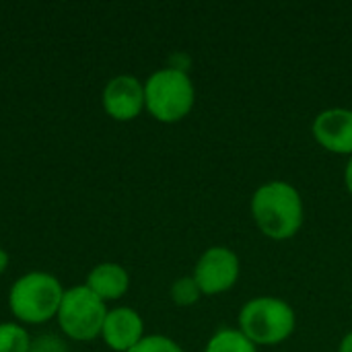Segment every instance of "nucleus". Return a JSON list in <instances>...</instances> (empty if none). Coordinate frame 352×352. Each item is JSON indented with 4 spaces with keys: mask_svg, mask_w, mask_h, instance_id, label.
<instances>
[{
    "mask_svg": "<svg viewBox=\"0 0 352 352\" xmlns=\"http://www.w3.org/2000/svg\"><path fill=\"white\" fill-rule=\"evenodd\" d=\"M250 208L256 227L274 241L295 237L305 221V206L299 190L283 179L260 186L252 196Z\"/></svg>",
    "mask_w": 352,
    "mask_h": 352,
    "instance_id": "f257e3e1",
    "label": "nucleus"
},
{
    "mask_svg": "<svg viewBox=\"0 0 352 352\" xmlns=\"http://www.w3.org/2000/svg\"><path fill=\"white\" fill-rule=\"evenodd\" d=\"M196 103V89L186 70L161 68L144 82V109L163 124H175L190 116Z\"/></svg>",
    "mask_w": 352,
    "mask_h": 352,
    "instance_id": "f03ea898",
    "label": "nucleus"
},
{
    "mask_svg": "<svg viewBox=\"0 0 352 352\" xmlns=\"http://www.w3.org/2000/svg\"><path fill=\"white\" fill-rule=\"evenodd\" d=\"M295 309L278 297H254L239 311V332L256 346H276L293 336Z\"/></svg>",
    "mask_w": 352,
    "mask_h": 352,
    "instance_id": "7ed1b4c3",
    "label": "nucleus"
},
{
    "mask_svg": "<svg viewBox=\"0 0 352 352\" xmlns=\"http://www.w3.org/2000/svg\"><path fill=\"white\" fill-rule=\"evenodd\" d=\"M64 289L54 274L27 272L8 293V307L12 316L23 324H45L58 316Z\"/></svg>",
    "mask_w": 352,
    "mask_h": 352,
    "instance_id": "20e7f679",
    "label": "nucleus"
},
{
    "mask_svg": "<svg viewBox=\"0 0 352 352\" xmlns=\"http://www.w3.org/2000/svg\"><path fill=\"white\" fill-rule=\"evenodd\" d=\"M107 311V305L82 285L64 291L56 320L60 324V330L68 338L89 342L101 336Z\"/></svg>",
    "mask_w": 352,
    "mask_h": 352,
    "instance_id": "39448f33",
    "label": "nucleus"
},
{
    "mask_svg": "<svg viewBox=\"0 0 352 352\" xmlns=\"http://www.w3.org/2000/svg\"><path fill=\"white\" fill-rule=\"evenodd\" d=\"M241 274L239 256L225 245L208 248L194 266V280L198 283L202 295L214 297L231 291Z\"/></svg>",
    "mask_w": 352,
    "mask_h": 352,
    "instance_id": "423d86ee",
    "label": "nucleus"
},
{
    "mask_svg": "<svg viewBox=\"0 0 352 352\" xmlns=\"http://www.w3.org/2000/svg\"><path fill=\"white\" fill-rule=\"evenodd\" d=\"M101 103L111 120H136L144 109V82H140L132 74L113 76L103 89Z\"/></svg>",
    "mask_w": 352,
    "mask_h": 352,
    "instance_id": "0eeeda50",
    "label": "nucleus"
},
{
    "mask_svg": "<svg viewBox=\"0 0 352 352\" xmlns=\"http://www.w3.org/2000/svg\"><path fill=\"white\" fill-rule=\"evenodd\" d=\"M311 134L328 153L352 157V109L330 107L320 111L311 124Z\"/></svg>",
    "mask_w": 352,
    "mask_h": 352,
    "instance_id": "6e6552de",
    "label": "nucleus"
},
{
    "mask_svg": "<svg viewBox=\"0 0 352 352\" xmlns=\"http://www.w3.org/2000/svg\"><path fill=\"white\" fill-rule=\"evenodd\" d=\"M101 338L111 351H132L144 338V322L132 307H113L105 316Z\"/></svg>",
    "mask_w": 352,
    "mask_h": 352,
    "instance_id": "1a4fd4ad",
    "label": "nucleus"
},
{
    "mask_svg": "<svg viewBox=\"0 0 352 352\" xmlns=\"http://www.w3.org/2000/svg\"><path fill=\"white\" fill-rule=\"evenodd\" d=\"M85 287L89 291H93L103 303L107 301H118L122 299L128 289H130V274L124 266L120 264H113V262H103V264H97L89 276H87V283Z\"/></svg>",
    "mask_w": 352,
    "mask_h": 352,
    "instance_id": "9d476101",
    "label": "nucleus"
},
{
    "mask_svg": "<svg viewBox=\"0 0 352 352\" xmlns=\"http://www.w3.org/2000/svg\"><path fill=\"white\" fill-rule=\"evenodd\" d=\"M204 352H258V346L248 340L239 328H221L210 336Z\"/></svg>",
    "mask_w": 352,
    "mask_h": 352,
    "instance_id": "9b49d317",
    "label": "nucleus"
},
{
    "mask_svg": "<svg viewBox=\"0 0 352 352\" xmlns=\"http://www.w3.org/2000/svg\"><path fill=\"white\" fill-rule=\"evenodd\" d=\"M31 336L29 332L12 322L0 324V352H29Z\"/></svg>",
    "mask_w": 352,
    "mask_h": 352,
    "instance_id": "f8f14e48",
    "label": "nucleus"
},
{
    "mask_svg": "<svg viewBox=\"0 0 352 352\" xmlns=\"http://www.w3.org/2000/svg\"><path fill=\"white\" fill-rule=\"evenodd\" d=\"M171 301L177 305V307H192L200 301L202 291L198 287V283L194 280V276H179L173 285H171Z\"/></svg>",
    "mask_w": 352,
    "mask_h": 352,
    "instance_id": "ddd939ff",
    "label": "nucleus"
},
{
    "mask_svg": "<svg viewBox=\"0 0 352 352\" xmlns=\"http://www.w3.org/2000/svg\"><path fill=\"white\" fill-rule=\"evenodd\" d=\"M128 352H184V349L167 336L151 334V336H144L132 351Z\"/></svg>",
    "mask_w": 352,
    "mask_h": 352,
    "instance_id": "4468645a",
    "label": "nucleus"
},
{
    "mask_svg": "<svg viewBox=\"0 0 352 352\" xmlns=\"http://www.w3.org/2000/svg\"><path fill=\"white\" fill-rule=\"evenodd\" d=\"M29 352H68L66 342L54 334H43L31 340V349Z\"/></svg>",
    "mask_w": 352,
    "mask_h": 352,
    "instance_id": "2eb2a0df",
    "label": "nucleus"
},
{
    "mask_svg": "<svg viewBox=\"0 0 352 352\" xmlns=\"http://www.w3.org/2000/svg\"><path fill=\"white\" fill-rule=\"evenodd\" d=\"M344 186H346L349 194L352 196V157H349L346 167H344Z\"/></svg>",
    "mask_w": 352,
    "mask_h": 352,
    "instance_id": "dca6fc26",
    "label": "nucleus"
},
{
    "mask_svg": "<svg viewBox=\"0 0 352 352\" xmlns=\"http://www.w3.org/2000/svg\"><path fill=\"white\" fill-rule=\"evenodd\" d=\"M338 352H352V332H349V334L342 338V342H340V346H338Z\"/></svg>",
    "mask_w": 352,
    "mask_h": 352,
    "instance_id": "f3484780",
    "label": "nucleus"
},
{
    "mask_svg": "<svg viewBox=\"0 0 352 352\" xmlns=\"http://www.w3.org/2000/svg\"><path fill=\"white\" fill-rule=\"evenodd\" d=\"M6 268H8V254H6V250L0 248V274H2Z\"/></svg>",
    "mask_w": 352,
    "mask_h": 352,
    "instance_id": "a211bd4d",
    "label": "nucleus"
}]
</instances>
